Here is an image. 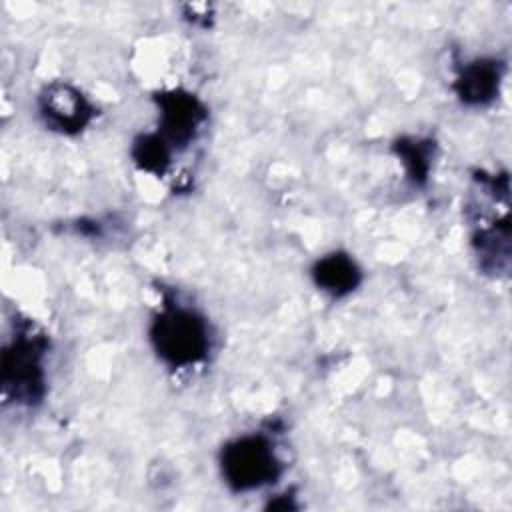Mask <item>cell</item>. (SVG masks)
Returning a JSON list of instances; mask_svg holds the SVG:
<instances>
[{"instance_id":"1","label":"cell","mask_w":512,"mask_h":512,"mask_svg":"<svg viewBox=\"0 0 512 512\" xmlns=\"http://www.w3.org/2000/svg\"><path fill=\"white\" fill-rule=\"evenodd\" d=\"M150 340L164 362L184 368L206 358L210 350V328L192 308L168 304L154 318Z\"/></svg>"},{"instance_id":"2","label":"cell","mask_w":512,"mask_h":512,"mask_svg":"<svg viewBox=\"0 0 512 512\" xmlns=\"http://www.w3.org/2000/svg\"><path fill=\"white\" fill-rule=\"evenodd\" d=\"M222 476L238 490H254L278 478L282 466L272 442L260 434L240 436L226 444L220 454Z\"/></svg>"},{"instance_id":"3","label":"cell","mask_w":512,"mask_h":512,"mask_svg":"<svg viewBox=\"0 0 512 512\" xmlns=\"http://www.w3.org/2000/svg\"><path fill=\"white\" fill-rule=\"evenodd\" d=\"M44 352L46 340L34 330H20L4 350L2 386L4 394L14 402L32 404L40 400L44 390Z\"/></svg>"},{"instance_id":"4","label":"cell","mask_w":512,"mask_h":512,"mask_svg":"<svg viewBox=\"0 0 512 512\" xmlns=\"http://www.w3.org/2000/svg\"><path fill=\"white\" fill-rule=\"evenodd\" d=\"M40 114L54 130L78 132L92 120L94 108L74 86L54 82L40 94Z\"/></svg>"},{"instance_id":"5","label":"cell","mask_w":512,"mask_h":512,"mask_svg":"<svg viewBox=\"0 0 512 512\" xmlns=\"http://www.w3.org/2000/svg\"><path fill=\"white\" fill-rule=\"evenodd\" d=\"M160 118H162V140L168 144H186L194 138V132L206 118L202 104L180 90L162 94L160 100Z\"/></svg>"},{"instance_id":"6","label":"cell","mask_w":512,"mask_h":512,"mask_svg":"<svg viewBox=\"0 0 512 512\" xmlns=\"http://www.w3.org/2000/svg\"><path fill=\"white\" fill-rule=\"evenodd\" d=\"M502 72L494 60H476L464 66L456 80L458 96L468 104H484L498 92Z\"/></svg>"},{"instance_id":"7","label":"cell","mask_w":512,"mask_h":512,"mask_svg":"<svg viewBox=\"0 0 512 512\" xmlns=\"http://www.w3.org/2000/svg\"><path fill=\"white\" fill-rule=\"evenodd\" d=\"M316 286L332 296L352 292L360 282V270L346 254H328L320 258L312 270Z\"/></svg>"},{"instance_id":"8","label":"cell","mask_w":512,"mask_h":512,"mask_svg":"<svg viewBox=\"0 0 512 512\" xmlns=\"http://www.w3.org/2000/svg\"><path fill=\"white\" fill-rule=\"evenodd\" d=\"M136 160L146 170H162L168 162V144L160 136H144L134 150Z\"/></svg>"},{"instance_id":"9","label":"cell","mask_w":512,"mask_h":512,"mask_svg":"<svg viewBox=\"0 0 512 512\" xmlns=\"http://www.w3.org/2000/svg\"><path fill=\"white\" fill-rule=\"evenodd\" d=\"M400 156H402V162L408 168V174L414 180H422L426 176L428 160H430V152H428L426 144H422V142L400 144Z\"/></svg>"}]
</instances>
